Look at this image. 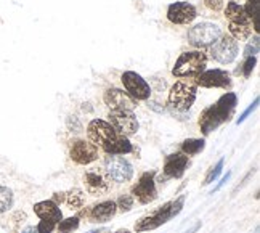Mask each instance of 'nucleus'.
<instances>
[{"label": "nucleus", "mask_w": 260, "mask_h": 233, "mask_svg": "<svg viewBox=\"0 0 260 233\" xmlns=\"http://www.w3.org/2000/svg\"><path fill=\"white\" fill-rule=\"evenodd\" d=\"M87 135L93 145L100 147L106 155H128L134 151L128 137L117 130L103 119H92L87 126Z\"/></svg>", "instance_id": "nucleus-1"}, {"label": "nucleus", "mask_w": 260, "mask_h": 233, "mask_svg": "<svg viewBox=\"0 0 260 233\" xmlns=\"http://www.w3.org/2000/svg\"><path fill=\"white\" fill-rule=\"evenodd\" d=\"M236 105H238V97L236 94L233 92H226L220 97L214 105L207 106L201 116H199V129H201L203 135H211L212 132L228 123L230 119H232L235 109H236Z\"/></svg>", "instance_id": "nucleus-2"}, {"label": "nucleus", "mask_w": 260, "mask_h": 233, "mask_svg": "<svg viewBox=\"0 0 260 233\" xmlns=\"http://www.w3.org/2000/svg\"><path fill=\"white\" fill-rule=\"evenodd\" d=\"M198 95V85L194 80H177L167 95V105L174 113H186L193 106Z\"/></svg>", "instance_id": "nucleus-3"}, {"label": "nucleus", "mask_w": 260, "mask_h": 233, "mask_svg": "<svg viewBox=\"0 0 260 233\" xmlns=\"http://www.w3.org/2000/svg\"><path fill=\"white\" fill-rule=\"evenodd\" d=\"M225 16L228 19L230 36L236 40H247L252 34V21L244 12L243 5L236 2H228L225 8Z\"/></svg>", "instance_id": "nucleus-4"}, {"label": "nucleus", "mask_w": 260, "mask_h": 233, "mask_svg": "<svg viewBox=\"0 0 260 233\" xmlns=\"http://www.w3.org/2000/svg\"><path fill=\"white\" fill-rule=\"evenodd\" d=\"M207 66V56L201 50H191V52H183L177 58L172 68V74L180 79H191L198 77Z\"/></svg>", "instance_id": "nucleus-5"}, {"label": "nucleus", "mask_w": 260, "mask_h": 233, "mask_svg": "<svg viewBox=\"0 0 260 233\" xmlns=\"http://www.w3.org/2000/svg\"><path fill=\"white\" fill-rule=\"evenodd\" d=\"M222 27L214 23H198L193 27H189L188 31V42L196 48H206L211 47L215 40L222 36Z\"/></svg>", "instance_id": "nucleus-6"}, {"label": "nucleus", "mask_w": 260, "mask_h": 233, "mask_svg": "<svg viewBox=\"0 0 260 233\" xmlns=\"http://www.w3.org/2000/svg\"><path fill=\"white\" fill-rule=\"evenodd\" d=\"M211 58L214 62L220 63V65H230L233 63L238 53H239V45H238V40L233 39L230 34H222L215 42L211 45Z\"/></svg>", "instance_id": "nucleus-7"}, {"label": "nucleus", "mask_w": 260, "mask_h": 233, "mask_svg": "<svg viewBox=\"0 0 260 233\" xmlns=\"http://www.w3.org/2000/svg\"><path fill=\"white\" fill-rule=\"evenodd\" d=\"M105 170L113 182L127 184L134 177V167L121 155H108L105 159Z\"/></svg>", "instance_id": "nucleus-8"}, {"label": "nucleus", "mask_w": 260, "mask_h": 233, "mask_svg": "<svg viewBox=\"0 0 260 233\" xmlns=\"http://www.w3.org/2000/svg\"><path fill=\"white\" fill-rule=\"evenodd\" d=\"M156 172L149 170V172H143L140 176L138 182L130 190V195L134 196V199H137L140 205H149L157 198V188H156Z\"/></svg>", "instance_id": "nucleus-9"}, {"label": "nucleus", "mask_w": 260, "mask_h": 233, "mask_svg": "<svg viewBox=\"0 0 260 233\" xmlns=\"http://www.w3.org/2000/svg\"><path fill=\"white\" fill-rule=\"evenodd\" d=\"M84 184L90 195L102 196L111 190V179L102 167H90L84 174Z\"/></svg>", "instance_id": "nucleus-10"}, {"label": "nucleus", "mask_w": 260, "mask_h": 233, "mask_svg": "<svg viewBox=\"0 0 260 233\" xmlns=\"http://www.w3.org/2000/svg\"><path fill=\"white\" fill-rule=\"evenodd\" d=\"M122 85L125 89V92L137 101H145L151 97V87L146 80L137 74L135 71H125L121 76Z\"/></svg>", "instance_id": "nucleus-11"}, {"label": "nucleus", "mask_w": 260, "mask_h": 233, "mask_svg": "<svg viewBox=\"0 0 260 233\" xmlns=\"http://www.w3.org/2000/svg\"><path fill=\"white\" fill-rule=\"evenodd\" d=\"M174 217V211H172V201L166 202L164 206H161L159 209H156L151 214H148L145 217L140 219L135 224V231L142 233V231H149L154 230L157 227L164 225L166 222H169Z\"/></svg>", "instance_id": "nucleus-12"}, {"label": "nucleus", "mask_w": 260, "mask_h": 233, "mask_svg": "<svg viewBox=\"0 0 260 233\" xmlns=\"http://www.w3.org/2000/svg\"><path fill=\"white\" fill-rule=\"evenodd\" d=\"M100 156L98 147L87 140H74L69 148V158L79 166H88Z\"/></svg>", "instance_id": "nucleus-13"}, {"label": "nucleus", "mask_w": 260, "mask_h": 233, "mask_svg": "<svg viewBox=\"0 0 260 233\" xmlns=\"http://www.w3.org/2000/svg\"><path fill=\"white\" fill-rule=\"evenodd\" d=\"M108 118H109L108 123L111 124L119 134L130 137L138 132L140 124H138L137 116L132 111H109Z\"/></svg>", "instance_id": "nucleus-14"}, {"label": "nucleus", "mask_w": 260, "mask_h": 233, "mask_svg": "<svg viewBox=\"0 0 260 233\" xmlns=\"http://www.w3.org/2000/svg\"><path fill=\"white\" fill-rule=\"evenodd\" d=\"M194 82L204 89H228L232 87V76L225 69H207L196 77Z\"/></svg>", "instance_id": "nucleus-15"}, {"label": "nucleus", "mask_w": 260, "mask_h": 233, "mask_svg": "<svg viewBox=\"0 0 260 233\" xmlns=\"http://www.w3.org/2000/svg\"><path fill=\"white\" fill-rule=\"evenodd\" d=\"M103 100L111 111H134L137 108V100H134L122 89H108L103 95Z\"/></svg>", "instance_id": "nucleus-16"}, {"label": "nucleus", "mask_w": 260, "mask_h": 233, "mask_svg": "<svg viewBox=\"0 0 260 233\" xmlns=\"http://www.w3.org/2000/svg\"><path fill=\"white\" fill-rule=\"evenodd\" d=\"M198 16L194 5L188 2H175L167 8V19L172 24H189Z\"/></svg>", "instance_id": "nucleus-17"}, {"label": "nucleus", "mask_w": 260, "mask_h": 233, "mask_svg": "<svg viewBox=\"0 0 260 233\" xmlns=\"http://www.w3.org/2000/svg\"><path fill=\"white\" fill-rule=\"evenodd\" d=\"M117 212V206L116 201L108 199V201H102L98 205H93L92 208H88L84 211V216L90 220L95 222V224H106V222L111 220Z\"/></svg>", "instance_id": "nucleus-18"}, {"label": "nucleus", "mask_w": 260, "mask_h": 233, "mask_svg": "<svg viewBox=\"0 0 260 233\" xmlns=\"http://www.w3.org/2000/svg\"><path fill=\"white\" fill-rule=\"evenodd\" d=\"M188 164H189L188 156L183 155L182 151H178V153L166 156L162 172L167 179H182L188 169Z\"/></svg>", "instance_id": "nucleus-19"}, {"label": "nucleus", "mask_w": 260, "mask_h": 233, "mask_svg": "<svg viewBox=\"0 0 260 233\" xmlns=\"http://www.w3.org/2000/svg\"><path fill=\"white\" fill-rule=\"evenodd\" d=\"M34 212L39 219H45V220H52L55 224H58L59 220L63 219V212L59 209V206L52 199H45V201H39L34 205Z\"/></svg>", "instance_id": "nucleus-20"}, {"label": "nucleus", "mask_w": 260, "mask_h": 233, "mask_svg": "<svg viewBox=\"0 0 260 233\" xmlns=\"http://www.w3.org/2000/svg\"><path fill=\"white\" fill-rule=\"evenodd\" d=\"M63 202H66V205L69 206V209H79L84 206L85 202V195L82 190L79 188H73L64 193V199Z\"/></svg>", "instance_id": "nucleus-21"}, {"label": "nucleus", "mask_w": 260, "mask_h": 233, "mask_svg": "<svg viewBox=\"0 0 260 233\" xmlns=\"http://www.w3.org/2000/svg\"><path fill=\"white\" fill-rule=\"evenodd\" d=\"M206 148V141L203 138H188L182 143V153L186 156H196Z\"/></svg>", "instance_id": "nucleus-22"}, {"label": "nucleus", "mask_w": 260, "mask_h": 233, "mask_svg": "<svg viewBox=\"0 0 260 233\" xmlns=\"http://www.w3.org/2000/svg\"><path fill=\"white\" fill-rule=\"evenodd\" d=\"M258 5L260 2L258 0H247L246 5L243 7L244 8V12L246 15L251 18V21H252V27L255 29V33L258 34L260 31V27H258Z\"/></svg>", "instance_id": "nucleus-23"}, {"label": "nucleus", "mask_w": 260, "mask_h": 233, "mask_svg": "<svg viewBox=\"0 0 260 233\" xmlns=\"http://www.w3.org/2000/svg\"><path fill=\"white\" fill-rule=\"evenodd\" d=\"M13 201H15L13 191L8 187H0V214H4V212L12 209Z\"/></svg>", "instance_id": "nucleus-24"}, {"label": "nucleus", "mask_w": 260, "mask_h": 233, "mask_svg": "<svg viewBox=\"0 0 260 233\" xmlns=\"http://www.w3.org/2000/svg\"><path fill=\"white\" fill-rule=\"evenodd\" d=\"M79 225H81V220H79L77 216L74 217H68V219H61L56 224V230L58 233H73L79 228Z\"/></svg>", "instance_id": "nucleus-25"}, {"label": "nucleus", "mask_w": 260, "mask_h": 233, "mask_svg": "<svg viewBox=\"0 0 260 233\" xmlns=\"http://www.w3.org/2000/svg\"><path fill=\"white\" fill-rule=\"evenodd\" d=\"M223 164H225V158L218 159V163H217L214 167H211V170H209V174H207V177H206V180H204V185H211L214 180L218 179V176L222 174Z\"/></svg>", "instance_id": "nucleus-26"}, {"label": "nucleus", "mask_w": 260, "mask_h": 233, "mask_svg": "<svg viewBox=\"0 0 260 233\" xmlns=\"http://www.w3.org/2000/svg\"><path fill=\"white\" fill-rule=\"evenodd\" d=\"M255 65H257V56H246V60L243 62L241 68L238 69V73L241 71V74L247 79L249 76L252 74V71H254Z\"/></svg>", "instance_id": "nucleus-27"}, {"label": "nucleus", "mask_w": 260, "mask_h": 233, "mask_svg": "<svg viewBox=\"0 0 260 233\" xmlns=\"http://www.w3.org/2000/svg\"><path fill=\"white\" fill-rule=\"evenodd\" d=\"M134 196L132 195H122L119 196V199L116 201V206H117V211L121 212H128L130 209L134 208Z\"/></svg>", "instance_id": "nucleus-28"}, {"label": "nucleus", "mask_w": 260, "mask_h": 233, "mask_svg": "<svg viewBox=\"0 0 260 233\" xmlns=\"http://www.w3.org/2000/svg\"><path fill=\"white\" fill-rule=\"evenodd\" d=\"M36 228H37V233H53V230L56 228V224L52 220L41 219V222H39V225Z\"/></svg>", "instance_id": "nucleus-29"}, {"label": "nucleus", "mask_w": 260, "mask_h": 233, "mask_svg": "<svg viewBox=\"0 0 260 233\" xmlns=\"http://www.w3.org/2000/svg\"><path fill=\"white\" fill-rule=\"evenodd\" d=\"M257 106H258V98H255V100H254V103H251V105H249V106L243 111V114L238 118L236 124H243L244 121H246V119H247L249 116H251V114L254 113V111L257 109Z\"/></svg>", "instance_id": "nucleus-30"}, {"label": "nucleus", "mask_w": 260, "mask_h": 233, "mask_svg": "<svg viewBox=\"0 0 260 233\" xmlns=\"http://www.w3.org/2000/svg\"><path fill=\"white\" fill-rule=\"evenodd\" d=\"M204 5L212 12H220L225 7V2L223 0H204Z\"/></svg>", "instance_id": "nucleus-31"}, {"label": "nucleus", "mask_w": 260, "mask_h": 233, "mask_svg": "<svg viewBox=\"0 0 260 233\" xmlns=\"http://www.w3.org/2000/svg\"><path fill=\"white\" fill-rule=\"evenodd\" d=\"M255 53H258V36L254 37V44H249L244 48L246 56H255Z\"/></svg>", "instance_id": "nucleus-32"}, {"label": "nucleus", "mask_w": 260, "mask_h": 233, "mask_svg": "<svg viewBox=\"0 0 260 233\" xmlns=\"http://www.w3.org/2000/svg\"><path fill=\"white\" fill-rule=\"evenodd\" d=\"M183 205H185V195H180L175 201H172V211H174V217L178 216L180 212L183 209Z\"/></svg>", "instance_id": "nucleus-33"}, {"label": "nucleus", "mask_w": 260, "mask_h": 233, "mask_svg": "<svg viewBox=\"0 0 260 233\" xmlns=\"http://www.w3.org/2000/svg\"><path fill=\"white\" fill-rule=\"evenodd\" d=\"M230 176H232V172H226V176H223V177H222V180L218 182V185H217V187H215V188L212 190V195L215 193V191H218L220 188H222V187H223V185L226 184V182H228V179H230Z\"/></svg>", "instance_id": "nucleus-34"}, {"label": "nucleus", "mask_w": 260, "mask_h": 233, "mask_svg": "<svg viewBox=\"0 0 260 233\" xmlns=\"http://www.w3.org/2000/svg\"><path fill=\"white\" fill-rule=\"evenodd\" d=\"M23 233H37V228L36 227H27L23 230Z\"/></svg>", "instance_id": "nucleus-35"}, {"label": "nucleus", "mask_w": 260, "mask_h": 233, "mask_svg": "<svg viewBox=\"0 0 260 233\" xmlns=\"http://www.w3.org/2000/svg\"><path fill=\"white\" fill-rule=\"evenodd\" d=\"M199 227H201V222H198V224H196L191 230H189V231H186V233H196V231L199 230Z\"/></svg>", "instance_id": "nucleus-36"}, {"label": "nucleus", "mask_w": 260, "mask_h": 233, "mask_svg": "<svg viewBox=\"0 0 260 233\" xmlns=\"http://www.w3.org/2000/svg\"><path fill=\"white\" fill-rule=\"evenodd\" d=\"M114 233H130V230L124 228V230H117V231H114Z\"/></svg>", "instance_id": "nucleus-37"}, {"label": "nucleus", "mask_w": 260, "mask_h": 233, "mask_svg": "<svg viewBox=\"0 0 260 233\" xmlns=\"http://www.w3.org/2000/svg\"><path fill=\"white\" fill-rule=\"evenodd\" d=\"M103 228H98V230H92V231H88V233H102Z\"/></svg>", "instance_id": "nucleus-38"}]
</instances>
